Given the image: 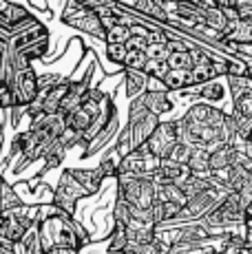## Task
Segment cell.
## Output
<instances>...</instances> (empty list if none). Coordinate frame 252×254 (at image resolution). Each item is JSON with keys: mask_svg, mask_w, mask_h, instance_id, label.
<instances>
[{"mask_svg": "<svg viewBox=\"0 0 252 254\" xmlns=\"http://www.w3.org/2000/svg\"><path fill=\"white\" fill-rule=\"evenodd\" d=\"M38 232H40V243L45 252L56 250V248H77V232L73 223H69L60 214H53V217L40 221Z\"/></svg>", "mask_w": 252, "mask_h": 254, "instance_id": "6da1fadb", "label": "cell"}, {"mask_svg": "<svg viewBox=\"0 0 252 254\" xmlns=\"http://www.w3.org/2000/svg\"><path fill=\"white\" fill-rule=\"evenodd\" d=\"M11 93H13V102L16 106H27L31 104L33 100L38 97V77L33 69H16V82L11 86Z\"/></svg>", "mask_w": 252, "mask_h": 254, "instance_id": "7a4b0ae2", "label": "cell"}, {"mask_svg": "<svg viewBox=\"0 0 252 254\" xmlns=\"http://www.w3.org/2000/svg\"><path fill=\"white\" fill-rule=\"evenodd\" d=\"M177 144V130L173 124H162L155 128V133L148 139L146 148L153 157H166Z\"/></svg>", "mask_w": 252, "mask_h": 254, "instance_id": "3957f363", "label": "cell"}, {"mask_svg": "<svg viewBox=\"0 0 252 254\" xmlns=\"http://www.w3.org/2000/svg\"><path fill=\"white\" fill-rule=\"evenodd\" d=\"M75 9H77V13H75V16H66V22L75 24V27L84 29V31H91L93 36H98V38H104L106 36L104 27H102V22H100V18L95 16L93 11L84 9L82 4H75Z\"/></svg>", "mask_w": 252, "mask_h": 254, "instance_id": "277c9868", "label": "cell"}, {"mask_svg": "<svg viewBox=\"0 0 252 254\" xmlns=\"http://www.w3.org/2000/svg\"><path fill=\"white\" fill-rule=\"evenodd\" d=\"M13 254H45L40 243V232H38V223H33L29 228L20 241L13 243Z\"/></svg>", "mask_w": 252, "mask_h": 254, "instance_id": "5b68a950", "label": "cell"}, {"mask_svg": "<svg viewBox=\"0 0 252 254\" xmlns=\"http://www.w3.org/2000/svg\"><path fill=\"white\" fill-rule=\"evenodd\" d=\"M29 13L25 11L22 4H13V2H0V22L11 31L16 24H20Z\"/></svg>", "mask_w": 252, "mask_h": 254, "instance_id": "8992f818", "label": "cell"}, {"mask_svg": "<svg viewBox=\"0 0 252 254\" xmlns=\"http://www.w3.org/2000/svg\"><path fill=\"white\" fill-rule=\"evenodd\" d=\"M166 89H186V86H195V77L192 71H168L162 77Z\"/></svg>", "mask_w": 252, "mask_h": 254, "instance_id": "52a82bcc", "label": "cell"}, {"mask_svg": "<svg viewBox=\"0 0 252 254\" xmlns=\"http://www.w3.org/2000/svg\"><path fill=\"white\" fill-rule=\"evenodd\" d=\"M195 91H199L201 95L208 97L210 102H221L226 97V86L221 80H210V82H206V84H201V89L195 86Z\"/></svg>", "mask_w": 252, "mask_h": 254, "instance_id": "ba28073f", "label": "cell"}, {"mask_svg": "<svg viewBox=\"0 0 252 254\" xmlns=\"http://www.w3.org/2000/svg\"><path fill=\"white\" fill-rule=\"evenodd\" d=\"M130 38V27L126 24H115L109 29V45H126Z\"/></svg>", "mask_w": 252, "mask_h": 254, "instance_id": "9c48e42d", "label": "cell"}, {"mask_svg": "<svg viewBox=\"0 0 252 254\" xmlns=\"http://www.w3.org/2000/svg\"><path fill=\"white\" fill-rule=\"evenodd\" d=\"M148 84V75L142 71H128V93L133 95V93H137L139 89H144V86Z\"/></svg>", "mask_w": 252, "mask_h": 254, "instance_id": "30bf717a", "label": "cell"}, {"mask_svg": "<svg viewBox=\"0 0 252 254\" xmlns=\"http://www.w3.org/2000/svg\"><path fill=\"white\" fill-rule=\"evenodd\" d=\"M124 248H126V230L122 223H118L113 239H111V252H122Z\"/></svg>", "mask_w": 252, "mask_h": 254, "instance_id": "8fae6325", "label": "cell"}, {"mask_svg": "<svg viewBox=\"0 0 252 254\" xmlns=\"http://www.w3.org/2000/svg\"><path fill=\"white\" fill-rule=\"evenodd\" d=\"M106 53H109V58L113 62H118V64H124V60H126V45H109L106 47Z\"/></svg>", "mask_w": 252, "mask_h": 254, "instance_id": "7c38bea8", "label": "cell"}, {"mask_svg": "<svg viewBox=\"0 0 252 254\" xmlns=\"http://www.w3.org/2000/svg\"><path fill=\"white\" fill-rule=\"evenodd\" d=\"M246 226H248V243L246 246L252 248V206L248 208V214H246Z\"/></svg>", "mask_w": 252, "mask_h": 254, "instance_id": "4fadbf2b", "label": "cell"}, {"mask_svg": "<svg viewBox=\"0 0 252 254\" xmlns=\"http://www.w3.org/2000/svg\"><path fill=\"white\" fill-rule=\"evenodd\" d=\"M45 254H77L75 248H56V250H49Z\"/></svg>", "mask_w": 252, "mask_h": 254, "instance_id": "5bb4252c", "label": "cell"}, {"mask_svg": "<svg viewBox=\"0 0 252 254\" xmlns=\"http://www.w3.org/2000/svg\"><path fill=\"white\" fill-rule=\"evenodd\" d=\"M122 254H137V252H128V250H126V252H122Z\"/></svg>", "mask_w": 252, "mask_h": 254, "instance_id": "9a60e30c", "label": "cell"}]
</instances>
